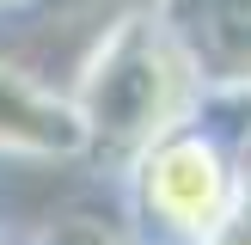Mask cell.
<instances>
[{
  "label": "cell",
  "instance_id": "obj_8",
  "mask_svg": "<svg viewBox=\"0 0 251 245\" xmlns=\"http://www.w3.org/2000/svg\"><path fill=\"white\" fill-rule=\"evenodd\" d=\"M0 245H6V239H0Z\"/></svg>",
  "mask_w": 251,
  "mask_h": 245
},
{
  "label": "cell",
  "instance_id": "obj_3",
  "mask_svg": "<svg viewBox=\"0 0 251 245\" xmlns=\"http://www.w3.org/2000/svg\"><path fill=\"white\" fill-rule=\"evenodd\" d=\"M208 92H251V0H147Z\"/></svg>",
  "mask_w": 251,
  "mask_h": 245
},
{
  "label": "cell",
  "instance_id": "obj_5",
  "mask_svg": "<svg viewBox=\"0 0 251 245\" xmlns=\"http://www.w3.org/2000/svg\"><path fill=\"white\" fill-rule=\"evenodd\" d=\"M208 117L221 122V135L233 147V172H239L233 215H227L215 245H251V92H208Z\"/></svg>",
  "mask_w": 251,
  "mask_h": 245
},
{
  "label": "cell",
  "instance_id": "obj_7",
  "mask_svg": "<svg viewBox=\"0 0 251 245\" xmlns=\"http://www.w3.org/2000/svg\"><path fill=\"white\" fill-rule=\"evenodd\" d=\"M25 6H37V0H0V12H25Z\"/></svg>",
  "mask_w": 251,
  "mask_h": 245
},
{
  "label": "cell",
  "instance_id": "obj_4",
  "mask_svg": "<svg viewBox=\"0 0 251 245\" xmlns=\"http://www.w3.org/2000/svg\"><path fill=\"white\" fill-rule=\"evenodd\" d=\"M0 159H86V135L61 86L0 55Z\"/></svg>",
  "mask_w": 251,
  "mask_h": 245
},
{
  "label": "cell",
  "instance_id": "obj_2",
  "mask_svg": "<svg viewBox=\"0 0 251 245\" xmlns=\"http://www.w3.org/2000/svg\"><path fill=\"white\" fill-rule=\"evenodd\" d=\"M233 147L202 104L196 122L172 129L117 178L123 227L135 245H215L233 215Z\"/></svg>",
  "mask_w": 251,
  "mask_h": 245
},
{
  "label": "cell",
  "instance_id": "obj_1",
  "mask_svg": "<svg viewBox=\"0 0 251 245\" xmlns=\"http://www.w3.org/2000/svg\"><path fill=\"white\" fill-rule=\"evenodd\" d=\"M61 92H68L74 122L86 135V166H104L110 184L172 129L196 122L208 104V86L196 80L190 55L172 43L153 6L117 12L86 43V55L74 61V80Z\"/></svg>",
  "mask_w": 251,
  "mask_h": 245
},
{
  "label": "cell",
  "instance_id": "obj_6",
  "mask_svg": "<svg viewBox=\"0 0 251 245\" xmlns=\"http://www.w3.org/2000/svg\"><path fill=\"white\" fill-rule=\"evenodd\" d=\"M19 245H135L129 227H104V220H86V215H68V220H43L31 239Z\"/></svg>",
  "mask_w": 251,
  "mask_h": 245
}]
</instances>
